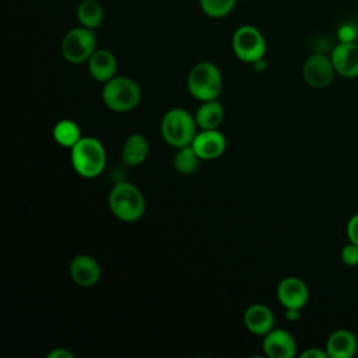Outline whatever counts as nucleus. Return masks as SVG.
Instances as JSON below:
<instances>
[{
	"mask_svg": "<svg viewBox=\"0 0 358 358\" xmlns=\"http://www.w3.org/2000/svg\"><path fill=\"white\" fill-rule=\"evenodd\" d=\"M108 206L112 214L124 222L138 221L145 213V199L130 182H117L109 192Z\"/></svg>",
	"mask_w": 358,
	"mask_h": 358,
	"instance_id": "f257e3e1",
	"label": "nucleus"
},
{
	"mask_svg": "<svg viewBox=\"0 0 358 358\" xmlns=\"http://www.w3.org/2000/svg\"><path fill=\"white\" fill-rule=\"evenodd\" d=\"M73 169L83 178L92 179L102 173L106 165L103 144L95 137H81L70 148Z\"/></svg>",
	"mask_w": 358,
	"mask_h": 358,
	"instance_id": "f03ea898",
	"label": "nucleus"
},
{
	"mask_svg": "<svg viewBox=\"0 0 358 358\" xmlns=\"http://www.w3.org/2000/svg\"><path fill=\"white\" fill-rule=\"evenodd\" d=\"M197 123L194 116L183 108H172L165 112L161 120V136L164 141L173 147L180 148L192 144Z\"/></svg>",
	"mask_w": 358,
	"mask_h": 358,
	"instance_id": "7ed1b4c3",
	"label": "nucleus"
},
{
	"mask_svg": "<svg viewBox=\"0 0 358 358\" xmlns=\"http://www.w3.org/2000/svg\"><path fill=\"white\" fill-rule=\"evenodd\" d=\"M186 85L189 94L200 102L218 99L222 91V76L214 63L199 62L190 69Z\"/></svg>",
	"mask_w": 358,
	"mask_h": 358,
	"instance_id": "20e7f679",
	"label": "nucleus"
},
{
	"mask_svg": "<svg viewBox=\"0 0 358 358\" xmlns=\"http://www.w3.org/2000/svg\"><path fill=\"white\" fill-rule=\"evenodd\" d=\"M101 95L108 109L116 113H126L140 103L141 90L134 80L115 76L109 81L103 83Z\"/></svg>",
	"mask_w": 358,
	"mask_h": 358,
	"instance_id": "39448f33",
	"label": "nucleus"
},
{
	"mask_svg": "<svg viewBox=\"0 0 358 358\" xmlns=\"http://www.w3.org/2000/svg\"><path fill=\"white\" fill-rule=\"evenodd\" d=\"M62 56L71 64L87 63L96 50V36L94 29L83 25L71 28L62 39Z\"/></svg>",
	"mask_w": 358,
	"mask_h": 358,
	"instance_id": "423d86ee",
	"label": "nucleus"
},
{
	"mask_svg": "<svg viewBox=\"0 0 358 358\" xmlns=\"http://www.w3.org/2000/svg\"><path fill=\"white\" fill-rule=\"evenodd\" d=\"M234 55L245 63H256L266 55V39L263 34L253 25H241L232 35Z\"/></svg>",
	"mask_w": 358,
	"mask_h": 358,
	"instance_id": "0eeeda50",
	"label": "nucleus"
},
{
	"mask_svg": "<svg viewBox=\"0 0 358 358\" xmlns=\"http://www.w3.org/2000/svg\"><path fill=\"white\" fill-rule=\"evenodd\" d=\"M336 74V69L329 56L323 53L310 55L302 67V76L308 85L313 88L327 87Z\"/></svg>",
	"mask_w": 358,
	"mask_h": 358,
	"instance_id": "6e6552de",
	"label": "nucleus"
},
{
	"mask_svg": "<svg viewBox=\"0 0 358 358\" xmlns=\"http://www.w3.org/2000/svg\"><path fill=\"white\" fill-rule=\"evenodd\" d=\"M192 147L201 161H211L224 154L227 138L218 129L201 130L194 136Z\"/></svg>",
	"mask_w": 358,
	"mask_h": 358,
	"instance_id": "1a4fd4ad",
	"label": "nucleus"
},
{
	"mask_svg": "<svg viewBox=\"0 0 358 358\" xmlns=\"http://www.w3.org/2000/svg\"><path fill=\"white\" fill-rule=\"evenodd\" d=\"M277 299L285 309H302L309 299V291L301 278L285 277L277 285Z\"/></svg>",
	"mask_w": 358,
	"mask_h": 358,
	"instance_id": "9d476101",
	"label": "nucleus"
},
{
	"mask_svg": "<svg viewBox=\"0 0 358 358\" xmlns=\"http://www.w3.org/2000/svg\"><path fill=\"white\" fill-rule=\"evenodd\" d=\"M263 351L270 358H292L296 354V343L285 329H273L263 336Z\"/></svg>",
	"mask_w": 358,
	"mask_h": 358,
	"instance_id": "9b49d317",
	"label": "nucleus"
},
{
	"mask_svg": "<svg viewBox=\"0 0 358 358\" xmlns=\"http://www.w3.org/2000/svg\"><path fill=\"white\" fill-rule=\"evenodd\" d=\"M330 59L336 73L341 77L354 78L358 76V43L340 42L333 48Z\"/></svg>",
	"mask_w": 358,
	"mask_h": 358,
	"instance_id": "f8f14e48",
	"label": "nucleus"
},
{
	"mask_svg": "<svg viewBox=\"0 0 358 358\" xmlns=\"http://www.w3.org/2000/svg\"><path fill=\"white\" fill-rule=\"evenodd\" d=\"M70 277L81 287H92L101 280V266L90 255H77L70 262Z\"/></svg>",
	"mask_w": 358,
	"mask_h": 358,
	"instance_id": "ddd939ff",
	"label": "nucleus"
},
{
	"mask_svg": "<svg viewBox=\"0 0 358 358\" xmlns=\"http://www.w3.org/2000/svg\"><path fill=\"white\" fill-rule=\"evenodd\" d=\"M274 313L263 303H253L243 313V324L255 336L263 337L274 329Z\"/></svg>",
	"mask_w": 358,
	"mask_h": 358,
	"instance_id": "4468645a",
	"label": "nucleus"
},
{
	"mask_svg": "<svg viewBox=\"0 0 358 358\" xmlns=\"http://www.w3.org/2000/svg\"><path fill=\"white\" fill-rule=\"evenodd\" d=\"M90 76L99 83H106L116 76L117 62L108 49H96L87 62Z\"/></svg>",
	"mask_w": 358,
	"mask_h": 358,
	"instance_id": "2eb2a0df",
	"label": "nucleus"
},
{
	"mask_svg": "<svg viewBox=\"0 0 358 358\" xmlns=\"http://www.w3.org/2000/svg\"><path fill=\"white\" fill-rule=\"evenodd\" d=\"M358 350L355 334L347 329L333 331L326 341V352L330 358H351Z\"/></svg>",
	"mask_w": 358,
	"mask_h": 358,
	"instance_id": "dca6fc26",
	"label": "nucleus"
},
{
	"mask_svg": "<svg viewBox=\"0 0 358 358\" xmlns=\"http://www.w3.org/2000/svg\"><path fill=\"white\" fill-rule=\"evenodd\" d=\"M224 106L217 99L201 102L194 113L197 127H200L201 130L218 129L224 122Z\"/></svg>",
	"mask_w": 358,
	"mask_h": 358,
	"instance_id": "f3484780",
	"label": "nucleus"
},
{
	"mask_svg": "<svg viewBox=\"0 0 358 358\" xmlns=\"http://www.w3.org/2000/svg\"><path fill=\"white\" fill-rule=\"evenodd\" d=\"M148 140L141 133L130 134L122 148V161L129 166L140 165L148 157Z\"/></svg>",
	"mask_w": 358,
	"mask_h": 358,
	"instance_id": "a211bd4d",
	"label": "nucleus"
},
{
	"mask_svg": "<svg viewBox=\"0 0 358 358\" xmlns=\"http://www.w3.org/2000/svg\"><path fill=\"white\" fill-rule=\"evenodd\" d=\"M76 17L80 25L96 29L103 21V8L96 0H83L77 6Z\"/></svg>",
	"mask_w": 358,
	"mask_h": 358,
	"instance_id": "6ab92c4d",
	"label": "nucleus"
},
{
	"mask_svg": "<svg viewBox=\"0 0 358 358\" xmlns=\"http://www.w3.org/2000/svg\"><path fill=\"white\" fill-rule=\"evenodd\" d=\"M52 134L55 141L64 148H71L83 137L80 126L70 119L59 120L55 124Z\"/></svg>",
	"mask_w": 358,
	"mask_h": 358,
	"instance_id": "aec40b11",
	"label": "nucleus"
},
{
	"mask_svg": "<svg viewBox=\"0 0 358 358\" xmlns=\"http://www.w3.org/2000/svg\"><path fill=\"white\" fill-rule=\"evenodd\" d=\"M176 154L173 157V168L182 173V175H189V173H193L197 166H199V162L201 161L199 158V155L196 154V151L193 150L192 144L189 145H185V147H180V148H176Z\"/></svg>",
	"mask_w": 358,
	"mask_h": 358,
	"instance_id": "412c9836",
	"label": "nucleus"
},
{
	"mask_svg": "<svg viewBox=\"0 0 358 358\" xmlns=\"http://www.w3.org/2000/svg\"><path fill=\"white\" fill-rule=\"evenodd\" d=\"M238 0H199L201 11L211 18L227 17L236 6Z\"/></svg>",
	"mask_w": 358,
	"mask_h": 358,
	"instance_id": "4be33fe9",
	"label": "nucleus"
},
{
	"mask_svg": "<svg viewBox=\"0 0 358 358\" xmlns=\"http://www.w3.org/2000/svg\"><path fill=\"white\" fill-rule=\"evenodd\" d=\"M341 260L344 262V264L347 266H358V245L350 242L348 245H345L341 249Z\"/></svg>",
	"mask_w": 358,
	"mask_h": 358,
	"instance_id": "5701e85b",
	"label": "nucleus"
},
{
	"mask_svg": "<svg viewBox=\"0 0 358 358\" xmlns=\"http://www.w3.org/2000/svg\"><path fill=\"white\" fill-rule=\"evenodd\" d=\"M337 36L340 42H355V28L352 25L344 24L338 28Z\"/></svg>",
	"mask_w": 358,
	"mask_h": 358,
	"instance_id": "b1692460",
	"label": "nucleus"
},
{
	"mask_svg": "<svg viewBox=\"0 0 358 358\" xmlns=\"http://www.w3.org/2000/svg\"><path fill=\"white\" fill-rule=\"evenodd\" d=\"M347 236L350 242L358 245V214L352 215L347 224Z\"/></svg>",
	"mask_w": 358,
	"mask_h": 358,
	"instance_id": "393cba45",
	"label": "nucleus"
},
{
	"mask_svg": "<svg viewBox=\"0 0 358 358\" xmlns=\"http://www.w3.org/2000/svg\"><path fill=\"white\" fill-rule=\"evenodd\" d=\"M327 352L319 348H308L301 354V358H327Z\"/></svg>",
	"mask_w": 358,
	"mask_h": 358,
	"instance_id": "a878e982",
	"label": "nucleus"
},
{
	"mask_svg": "<svg viewBox=\"0 0 358 358\" xmlns=\"http://www.w3.org/2000/svg\"><path fill=\"white\" fill-rule=\"evenodd\" d=\"M46 357L48 358H74V354L63 347H59V348L52 350Z\"/></svg>",
	"mask_w": 358,
	"mask_h": 358,
	"instance_id": "bb28decb",
	"label": "nucleus"
}]
</instances>
